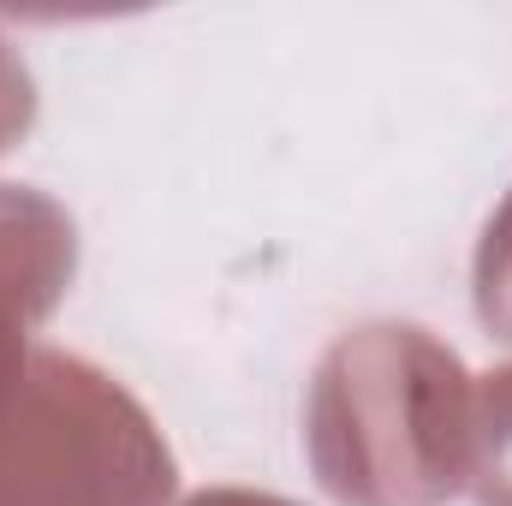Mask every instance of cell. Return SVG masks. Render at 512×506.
<instances>
[]
</instances>
